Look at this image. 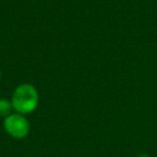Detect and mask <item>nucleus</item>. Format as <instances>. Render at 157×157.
<instances>
[{"instance_id":"5","label":"nucleus","mask_w":157,"mask_h":157,"mask_svg":"<svg viewBox=\"0 0 157 157\" xmlns=\"http://www.w3.org/2000/svg\"><path fill=\"white\" fill-rule=\"evenodd\" d=\"M1 78H2V74H1V71H0V81H1Z\"/></svg>"},{"instance_id":"6","label":"nucleus","mask_w":157,"mask_h":157,"mask_svg":"<svg viewBox=\"0 0 157 157\" xmlns=\"http://www.w3.org/2000/svg\"><path fill=\"white\" fill-rule=\"evenodd\" d=\"M29 157H33V156H29Z\"/></svg>"},{"instance_id":"4","label":"nucleus","mask_w":157,"mask_h":157,"mask_svg":"<svg viewBox=\"0 0 157 157\" xmlns=\"http://www.w3.org/2000/svg\"><path fill=\"white\" fill-rule=\"evenodd\" d=\"M137 157H151L150 155H146V154H141V155H139V156H137Z\"/></svg>"},{"instance_id":"2","label":"nucleus","mask_w":157,"mask_h":157,"mask_svg":"<svg viewBox=\"0 0 157 157\" xmlns=\"http://www.w3.org/2000/svg\"><path fill=\"white\" fill-rule=\"evenodd\" d=\"M3 128L10 137L14 139H24L30 131V124L25 115L12 113L3 120Z\"/></svg>"},{"instance_id":"1","label":"nucleus","mask_w":157,"mask_h":157,"mask_svg":"<svg viewBox=\"0 0 157 157\" xmlns=\"http://www.w3.org/2000/svg\"><path fill=\"white\" fill-rule=\"evenodd\" d=\"M11 101L16 113L27 115L37 109L39 105V93L31 84H21L12 94Z\"/></svg>"},{"instance_id":"3","label":"nucleus","mask_w":157,"mask_h":157,"mask_svg":"<svg viewBox=\"0 0 157 157\" xmlns=\"http://www.w3.org/2000/svg\"><path fill=\"white\" fill-rule=\"evenodd\" d=\"M13 110V105L11 100L7 98H0V117L6 118L10 114H12Z\"/></svg>"}]
</instances>
